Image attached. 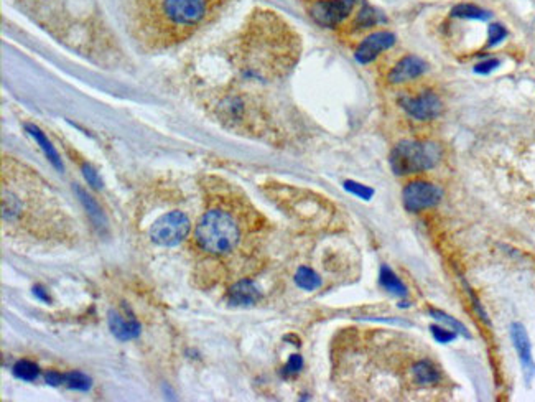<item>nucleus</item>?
I'll return each mask as SVG.
<instances>
[{"instance_id": "1", "label": "nucleus", "mask_w": 535, "mask_h": 402, "mask_svg": "<svg viewBox=\"0 0 535 402\" xmlns=\"http://www.w3.org/2000/svg\"><path fill=\"white\" fill-rule=\"evenodd\" d=\"M206 208L195 227L193 248L198 264L217 277H234L240 264H246L251 248L261 230L256 209L244 195L221 180L208 178Z\"/></svg>"}, {"instance_id": "2", "label": "nucleus", "mask_w": 535, "mask_h": 402, "mask_svg": "<svg viewBox=\"0 0 535 402\" xmlns=\"http://www.w3.org/2000/svg\"><path fill=\"white\" fill-rule=\"evenodd\" d=\"M73 218L37 170L12 157L2 160L3 233L33 243H66L74 238Z\"/></svg>"}, {"instance_id": "3", "label": "nucleus", "mask_w": 535, "mask_h": 402, "mask_svg": "<svg viewBox=\"0 0 535 402\" xmlns=\"http://www.w3.org/2000/svg\"><path fill=\"white\" fill-rule=\"evenodd\" d=\"M231 0H124L127 29L147 51L188 42L213 24Z\"/></svg>"}, {"instance_id": "4", "label": "nucleus", "mask_w": 535, "mask_h": 402, "mask_svg": "<svg viewBox=\"0 0 535 402\" xmlns=\"http://www.w3.org/2000/svg\"><path fill=\"white\" fill-rule=\"evenodd\" d=\"M300 56V37L277 12L256 10L236 47V63L244 74L272 79L287 74Z\"/></svg>"}, {"instance_id": "5", "label": "nucleus", "mask_w": 535, "mask_h": 402, "mask_svg": "<svg viewBox=\"0 0 535 402\" xmlns=\"http://www.w3.org/2000/svg\"><path fill=\"white\" fill-rule=\"evenodd\" d=\"M441 159V149L434 142H400L390 154V167L395 175H412L434 168Z\"/></svg>"}, {"instance_id": "6", "label": "nucleus", "mask_w": 535, "mask_h": 402, "mask_svg": "<svg viewBox=\"0 0 535 402\" xmlns=\"http://www.w3.org/2000/svg\"><path fill=\"white\" fill-rule=\"evenodd\" d=\"M190 230L191 225L186 214L181 211H172L163 214L162 218H158L154 223L150 230V238L154 239V243L172 248V246L180 244L188 236Z\"/></svg>"}, {"instance_id": "7", "label": "nucleus", "mask_w": 535, "mask_h": 402, "mask_svg": "<svg viewBox=\"0 0 535 402\" xmlns=\"http://www.w3.org/2000/svg\"><path fill=\"white\" fill-rule=\"evenodd\" d=\"M353 7L354 0H313L310 6V17L320 26L334 29L351 15Z\"/></svg>"}, {"instance_id": "8", "label": "nucleus", "mask_w": 535, "mask_h": 402, "mask_svg": "<svg viewBox=\"0 0 535 402\" xmlns=\"http://www.w3.org/2000/svg\"><path fill=\"white\" fill-rule=\"evenodd\" d=\"M404 207L409 211H422V209L434 208L440 203L443 191L434 183L412 182L404 188Z\"/></svg>"}, {"instance_id": "9", "label": "nucleus", "mask_w": 535, "mask_h": 402, "mask_svg": "<svg viewBox=\"0 0 535 402\" xmlns=\"http://www.w3.org/2000/svg\"><path fill=\"white\" fill-rule=\"evenodd\" d=\"M400 104L410 118L417 120H434L443 111L441 99L434 91H422L418 95L405 96L400 101Z\"/></svg>"}, {"instance_id": "10", "label": "nucleus", "mask_w": 535, "mask_h": 402, "mask_svg": "<svg viewBox=\"0 0 535 402\" xmlns=\"http://www.w3.org/2000/svg\"><path fill=\"white\" fill-rule=\"evenodd\" d=\"M511 338L512 345H514L517 356H519L520 366H522L525 383L530 384L535 378V361L532 356V346H530L529 335L525 332L522 323H512L511 325Z\"/></svg>"}, {"instance_id": "11", "label": "nucleus", "mask_w": 535, "mask_h": 402, "mask_svg": "<svg viewBox=\"0 0 535 402\" xmlns=\"http://www.w3.org/2000/svg\"><path fill=\"white\" fill-rule=\"evenodd\" d=\"M395 43V35L390 32H376L368 35L363 42L359 43L358 50L354 56L361 65H368L381 55L382 51L389 50L392 45Z\"/></svg>"}, {"instance_id": "12", "label": "nucleus", "mask_w": 535, "mask_h": 402, "mask_svg": "<svg viewBox=\"0 0 535 402\" xmlns=\"http://www.w3.org/2000/svg\"><path fill=\"white\" fill-rule=\"evenodd\" d=\"M427 68L428 66L422 58H418L415 55H409V56H404L399 63H395L394 68L390 70L389 76H387V79H389V83L392 84H402V83L412 81V79L418 78V76H422L427 71Z\"/></svg>"}, {"instance_id": "13", "label": "nucleus", "mask_w": 535, "mask_h": 402, "mask_svg": "<svg viewBox=\"0 0 535 402\" xmlns=\"http://www.w3.org/2000/svg\"><path fill=\"white\" fill-rule=\"evenodd\" d=\"M261 297L258 289L254 285L252 280L242 279L238 280L229 290V298L234 305H252Z\"/></svg>"}, {"instance_id": "14", "label": "nucleus", "mask_w": 535, "mask_h": 402, "mask_svg": "<svg viewBox=\"0 0 535 402\" xmlns=\"http://www.w3.org/2000/svg\"><path fill=\"white\" fill-rule=\"evenodd\" d=\"M412 374L415 383L423 384V386H428V384H435L440 381V373L438 369L435 368L434 363H430L428 360H422L412 368Z\"/></svg>"}, {"instance_id": "15", "label": "nucleus", "mask_w": 535, "mask_h": 402, "mask_svg": "<svg viewBox=\"0 0 535 402\" xmlns=\"http://www.w3.org/2000/svg\"><path fill=\"white\" fill-rule=\"evenodd\" d=\"M110 328L115 337L120 339H131L140 333V327L135 321H127L119 315L110 316Z\"/></svg>"}, {"instance_id": "16", "label": "nucleus", "mask_w": 535, "mask_h": 402, "mask_svg": "<svg viewBox=\"0 0 535 402\" xmlns=\"http://www.w3.org/2000/svg\"><path fill=\"white\" fill-rule=\"evenodd\" d=\"M381 285L387 290V292H390L392 296H397V297L407 296V287H405L402 280H400L387 266H384L381 269Z\"/></svg>"}, {"instance_id": "17", "label": "nucleus", "mask_w": 535, "mask_h": 402, "mask_svg": "<svg viewBox=\"0 0 535 402\" xmlns=\"http://www.w3.org/2000/svg\"><path fill=\"white\" fill-rule=\"evenodd\" d=\"M452 15L466 20H488L489 17H491V13L486 12L484 8L478 6H472V3H460V6L453 8Z\"/></svg>"}, {"instance_id": "18", "label": "nucleus", "mask_w": 535, "mask_h": 402, "mask_svg": "<svg viewBox=\"0 0 535 402\" xmlns=\"http://www.w3.org/2000/svg\"><path fill=\"white\" fill-rule=\"evenodd\" d=\"M295 282L303 290H315L321 285V279L316 272L308 269V267H300L295 275Z\"/></svg>"}, {"instance_id": "19", "label": "nucleus", "mask_w": 535, "mask_h": 402, "mask_svg": "<svg viewBox=\"0 0 535 402\" xmlns=\"http://www.w3.org/2000/svg\"><path fill=\"white\" fill-rule=\"evenodd\" d=\"M26 129H28V132L32 134L35 140L38 142L40 147H42L44 154L48 155V159L51 160L53 165H55V167H58V168H61V162H60V159H58V154L55 152V149H53V147H51L50 142L47 140V137L43 136L42 131H40V129L35 127V126H26Z\"/></svg>"}, {"instance_id": "20", "label": "nucleus", "mask_w": 535, "mask_h": 402, "mask_svg": "<svg viewBox=\"0 0 535 402\" xmlns=\"http://www.w3.org/2000/svg\"><path fill=\"white\" fill-rule=\"evenodd\" d=\"M13 373H15L17 378L24 379V381H35L38 378V366L32 363V361H19L13 368Z\"/></svg>"}, {"instance_id": "21", "label": "nucleus", "mask_w": 535, "mask_h": 402, "mask_svg": "<svg viewBox=\"0 0 535 402\" xmlns=\"http://www.w3.org/2000/svg\"><path fill=\"white\" fill-rule=\"evenodd\" d=\"M430 314H431V316H434V319L441 321V323H445L448 328H452L453 332L461 333V335H465L466 338H470V332H468L466 327L461 323V321L454 320L453 316L443 314V312H440V310H430Z\"/></svg>"}, {"instance_id": "22", "label": "nucleus", "mask_w": 535, "mask_h": 402, "mask_svg": "<svg viewBox=\"0 0 535 402\" xmlns=\"http://www.w3.org/2000/svg\"><path fill=\"white\" fill-rule=\"evenodd\" d=\"M63 383L68 384V386L73 387V389H81V391H86V389H89V386H91V381H89V378H86L81 373L65 374Z\"/></svg>"}, {"instance_id": "23", "label": "nucleus", "mask_w": 535, "mask_h": 402, "mask_svg": "<svg viewBox=\"0 0 535 402\" xmlns=\"http://www.w3.org/2000/svg\"><path fill=\"white\" fill-rule=\"evenodd\" d=\"M345 188L349 191V193H353L358 196V198H363V200H371V196L374 195L372 188H369V186L365 185H361L358 182H345Z\"/></svg>"}, {"instance_id": "24", "label": "nucleus", "mask_w": 535, "mask_h": 402, "mask_svg": "<svg viewBox=\"0 0 535 402\" xmlns=\"http://www.w3.org/2000/svg\"><path fill=\"white\" fill-rule=\"evenodd\" d=\"M506 37H507V30L504 29L501 24L489 25V29H488V40H489L488 45L489 47H496V45L501 43Z\"/></svg>"}, {"instance_id": "25", "label": "nucleus", "mask_w": 535, "mask_h": 402, "mask_svg": "<svg viewBox=\"0 0 535 402\" xmlns=\"http://www.w3.org/2000/svg\"><path fill=\"white\" fill-rule=\"evenodd\" d=\"M376 13H374V10H371L369 7H364L363 10H361L358 13V17H356L354 24L358 25V29H369V26H372L374 24H376Z\"/></svg>"}, {"instance_id": "26", "label": "nucleus", "mask_w": 535, "mask_h": 402, "mask_svg": "<svg viewBox=\"0 0 535 402\" xmlns=\"http://www.w3.org/2000/svg\"><path fill=\"white\" fill-rule=\"evenodd\" d=\"M431 335L438 343H450L453 339H456V332H453L452 328H441V327H431Z\"/></svg>"}, {"instance_id": "27", "label": "nucleus", "mask_w": 535, "mask_h": 402, "mask_svg": "<svg viewBox=\"0 0 535 402\" xmlns=\"http://www.w3.org/2000/svg\"><path fill=\"white\" fill-rule=\"evenodd\" d=\"M499 65H501V61H499L497 58H489V60L481 61V63H478V65L475 66V73H478V74H489V73H493L494 70H497Z\"/></svg>"}, {"instance_id": "28", "label": "nucleus", "mask_w": 535, "mask_h": 402, "mask_svg": "<svg viewBox=\"0 0 535 402\" xmlns=\"http://www.w3.org/2000/svg\"><path fill=\"white\" fill-rule=\"evenodd\" d=\"M302 366H303V361H302L300 356H298V355H293L292 358H290V361H288L287 368H285V373H287V374L298 373V371L302 369Z\"/></svg>"}, {"instance_id": "29", "label": "nucleus", "mask_w": 535, "mask_h": 402, "mask_svg": "<svg viewBox=\"0 0 535 402\" xmlns=\"http://www.w3.org/2000/svg\"><path fill=\"white\" fill-rule=\"evenodd\" d=\"M84 177H86V180L91 183V185L94 186V188H99L101 180H99V178H97L96 172L91 167H84Z\"/></svg>"}]
</instances>
